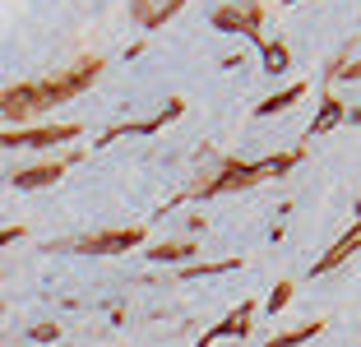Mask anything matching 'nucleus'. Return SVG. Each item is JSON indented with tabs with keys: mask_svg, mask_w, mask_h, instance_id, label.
Masks as SVG:
<instances>
[{
	"mask_svg": "<svg viewBox=\"0 0 361 347\" xmlns=\"http://www.w3.org/2000/svg\"><path fill=\"white\" fill-rule=\"evenodd\" d=\"M135 241H144L139 231H106V236H88V241H79L75 250H84V255H116V250H130Z\"/></svg>",
	"mask_w": 361,
	"mask_h": 347,
	"instance_id": "obj_1",
	"label": "nucleus"
},
{
	"mask_svg": "<svg viewBox=\"0 0 361 347\" xmlns=\"http://www.w3.org/2000/svg\"><path fill=\"white\" fill-rule=\"evenodd\" d=\"M264 171L259 167H245V162H232V171H223V176L209 185V195H223V190H236V185H250V181H259Z\"/></svg>",
	"mask_w": 361,
	"mask_h": 347,
	"instance_id": "obj_2",
	"label": "nucleus"
},
{
	"mask_svg": "<svg viewBox=\"0 0 361 347\" xmlns=\"http://www.w3.org/2000/svg\"><path fill=\"white\" fill-rule=\"evenodd\" d=\"M61 176H65V167H61V162H47V167L19 171V176H14V185H23V190H37V185H51V181H61Z\"/></svg>",
	"mask_w": 361,
	"mask_h": 347,
	"instance_id": "obj_3",
	"label": "nucleus"
},
{
	"mask_svg": "<svg viewBox=\"0 0 361 347\" xmlns=\"http://www.w3.org/2000/svg\"><path fill=\"white\" fill-rule=\"evenodd\" d=\"M213 28H236V32H250V37H255V28H259V14H255V10H250V14L223 10L218 19H213Z\"/></svg>",
	"mask_w": 361,
	"mask_h": 347,
	"instance_id": "obj_4",
	"label": "nucleus"
},
{
	"mask_svg": "<svg viewBox=\"0 0 361 347\" xmlns=\"http://www.w3.org/2000/svg\"><path fill=\"white\" fill-rule=\"evenodd\" d=\"M176 5H180V0H135V10L144 14V23H162Z\"/></svg>",
	"mask_w": 361,
	"mask_h": 347,
	"instance_id": "obj_5",
	"label": "nucleus"
},
{
	"mask_svg": "<svg viewBox=\"0 0 361 347\" xmlns=\"http://www.w3.org/2000/svg\"><path fill=\"white\" fill-rule=\"evenodd\" d=\"M250 315H255V305H241V310H236L232 319H227V324H218L213 329L209 338H227V334H245V329H250Z\"/></svg>",
	"mask_w": 361,
	"mask_h": 347,
	"instance_id": "obj_6",
	"label": "nucleus"
},
{
	"mask_svg": "<svg viewBox=\"0 0 361 347\" xmlns=\"http://www.w3.org/2000/svg\"><path fill=\"white\" fill-rule=\"evenodd\" d=\"M338 111H343V106L329 97V102H324V111L315 116V126H310V135H324V130H334V126H338Z\"/></svg>",
	"mask_w": 361,
	"mask_h": 347,
	"instance_id": "obj_7",
	"label": "nucleus"
},
{
	"mask_svg": "<svg viewBox=\"0 0 361 347\" xmlns=\"http://www.w3.org/2000/svg\"><path fill=\"white\" fill-rule=\"evenodd\" d=\"M306 93V88H287V93H278V97H269L264 106H259V116H274V111H283V106H292L297 97Z\"/></svg>",
	"mask_w": 361,
	"mask_h": 347,
	"instance_id": "obj_8",
	"label": "nucleus"
},
{
	"mask_svg": "<svg viewBox=\"0 0 361 347\" xmlns=\"http://www.w3.org/2000/svg\"><path fill=\"white\" fill-rule=\"evenodd\" d=\"M283 65H287V47H264V70L278 74Z\"/></svg>",
	"mask_w": 361,
	"mask_h": 347,
	"instance_id": "obj_9",
	"label": "nucleus"
},
{
	"mask_svg": "<svg viewBox=\"0 0 361 347\" xmlns=\"http://www.w3.org/2000/svg\"><path fill=\"white\" fill-rule=\"evenodd\" d=\"M190 250H195L190 241H180V245H158V250H153V260H185Z\"/></svg>",
	"mask_w": 361,
	"mask_h": 347,
	"instance_id": "obj_10",
	"label": "nucleus"
},
{
	"mask_svg": "<svg viewBox=\"0 0 361 347\" xmlns=\"http://www.w3.org/2000/svg\"><path fill=\"white\" fill-rule=\"evenodd\" d=\"M319 334V324H310V329H301V334H287V338H274L269 347H297V343H306V338H315Z\"/></svg>",
	"mask_w": 361,
	"mask_h": 347,
	"instance_id": "obj_11",
	"label": "nucleus"
},
{
	"mask_svg": "<svg viewBox=\"0 0 361 347\" xmlns=\"http://www.w3.org/2000/svg\"><path fill=\"white\" fill-rule=\"evenodd\" d=\"M287 296H292V287H287V283H278V287H274V296H269V310H283V305H287Z\"/></svg>",
	"mask_w": 361,
	"mask_h": 347,
	"instance_id": "obj_12",
	"label": "nucleus"
},
{
	"mask_svg": "<svg viewBox=\"0 0 361 347\" xmlns=\"http://www.w3.org/2000/svg\"><path fill=\"white\" fill-rule=\"evenodd\" d=\"M10 241H19V227H10V231H0V245H10Z\"/></svg>",
	"mask_w": 361,
	"mask_h": 347,
	"instance_id": "obj_13",
	"label": "nucleus"
},
{
	"mask_svg": "<svg viewBox=\"0 0 361 347\" xmlns=\"http://www.w3.org/2000/svg\"><path fill=\"white\" fill-rule=\"evenodd\" d=\"M287 5H292V0H287Z\"/></svg>",
	"mask_w": 361,
	"mask_h": 347,
	"instance_id": "obj_14",
	"label": "nucleus"
}]
</instances>
